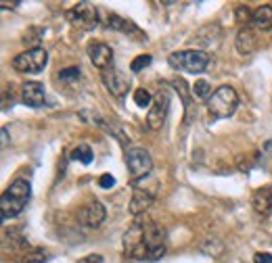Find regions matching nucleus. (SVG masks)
Returning a JSON list of instances; mask_svg holds the SVG:
<instances>
[{
    "mask_svg": "<svg viewBox=\"0 0 272 263\" xmlns=\"http://www.w3.org/2000/svg\"><path fill=\"white\" fill-rule=\"evenodd\" d=\"M31 197V186L27 180L19 178V180H15L7 190H5V195L0 197V211H3V219H11V217H17L19 215L27 201Z\"/></svg>",
    "mask_w": 272,
    "mask_h": 263,
    "instance_id": "obj_1",
    "label": "nucleus"
},
{
    "mask_svg": "<svg viewBox=\"0 0 272 263\" xmlns=\"http://www.w3.org/2000/svg\"><path fill=\"white\" fill-rule=\"evenodd\" d=\"M236 104H239V94L232 86H220L214 90L212 98L208 100V111H210V119H224L230 117L236 111Z\"/></svg>",
    "mask_w": 272,
    "mask_h": 263,
    "instance_id": "obj_2",
    "label": "nucleus"
},
{
    "mask_svg": "<svg viewBox=\"0 0 272 263\" xmlns=\"http://www.w3.org/2000/svg\"><path fill=\"white\" fill-rule=\"evenodd\" d=\"M169 67L178 69V71H189V73H203L210 65L208 52L203 50H178L167 57Z\"/></svg>",
    "mask_w": 272,
    "mask_h": 263,
    "instance_id": "obj_3",
    "label": "nucleus"
},
{
    "mask_svg": "<svg viewBox=\"0 0 272 263\" xmlns=\"http://www.w3.org/2000/svg\"><path fill=\"white\" fill-rule=\"evenodd\" d=\"M145 223L147 221H134L128 232L124 234V257L126 259H147V249H145Z\"/></svg>",
    "mask_w": 272,
    "mask_h": 263,
    "instance_id": "obj_4",
    "label": "nucleus"
},
{
    "mask_svg": "<svg viewBox=\"0 0 272 263\" xmlns=\"http://www.w3.org/2000/svg\"><path fill=\"white\" fill-rule=\"evenodd\" d=\"M48 63V52L44 48H29L13 59V69L19 73H40Z\"/></svg>",
    "mask_w": 272,
    "mask_h": 263,
    "instance_id": "obj_5",
    "label": "nucleus"
},
{
    "mask_svg": "<svg viewBox=\"0 0 272 263\" xmlns=\"http://www.w3.org/2000/svg\"><path fill=\"white\" fill-rule=\"evenodd\" d=\"M126 165L130 169V175L134 180H143L153 169V159L147 148L141 146H130L126 151Z\"/></svg>",
    "mask_w": 272,
    "mask_h": 263,
    "instance_id": "obj_6",
    "label": "nucleus"
},
{
    "mask_svg": "<svg viewBox=\"0 0 272 263\" xmlns=\"http://www.w3.org/2000/svg\"><path fill=\"white\" fill-rule=\"evenodd\" d=\"M145 249L147 261H157L165 253V230L149 219L145 223Z\"/></svg>",
    "mask_w": 272,
    "mask_h": 263,
    "instance_id": "obj_7",
    "label": "nucleus"
},
{
    "mask_svg": "<svg viewBox=\"0 0 272 263\" xmlns=\"http://www.w3.org/2000/svg\"><path fill=\"white\" fill-rule=\"evenodd\" d=\"M67 19H70L72 25L90 31L98 25V9L92 7L90 3H80L67 13Z\"/></svg>",
    "mask_w": 272,
    "mask_h": 263,
    "instance_id": "obj_8",
    "label": "nucleus"
},
{
    "mask_svg": "<svg viewBox=\"0 0 272 263\" xmlns=\"http://www.w3.org/2000/svg\"><path fill=\"white\" fill-rule=\"evenodd\" d=\"M167 111H169V92L161 88V90L155 94V100H153L151 109L147 113V126L151 130H161L163 124H165Z\"/></svg>",
    "mask_w": 272,
    "mask_h": 263,
    "instance_id": "obj_9",
    "label": "nucleus"
},
{
    "mask_svg": "<svg viewBox=\"0 0 272 263\" xmlns=\"http://www.w3.org/2000/svg\"><path fill=\"white\" fill-rule=\"evenodd\" d=\"M103 84L113 96H124L130 90V78L117 67H109L103 71Z\"/></svg>",
    "mask_w": 272,
    "mask_h": 263,
    "instance_id": "obj_10",
    "label": "nucleus"
},
{
    "mask_svg": "<svg viewBox=\"0 0 272 263\" xmlns=\"http://www.w3.org/2000/svg\"><path fill=\"white\" fill-rule=\"evenodd\" d=\"M86 52H88L90 63H92L96 69H100V71H105V69L113 67V50H111L105 42H98V40L88 42Z\"/></svg>",
    "mask_w": 272,
    "mask_h": 263,
    "instance_id": "obj_11",
    "label": "nucleus"
},
{
    "mask_svg": "<svg viewBox=\"0 0 272 263\" xmlns=\"http://www.w3.org/2000/svg\"><path fill=\"white\" fill-rule=\"evenodd\" d=\"M105 207L100 205L98 201H90L88 205H84L78 213V221L86 228H96L105 221Z\"/></svg>",
    "mask_w": 272,
    "mask_h": 263,
    "instance_id": "obj_12",
    "label": "nucleus"
},
{
    "mask_svg": "<svg viewBox=\"0 0 272 263\" xmlns=\"http://www.w3.org/2000/svg\"><path fill=\"white\" fill-rule=\"evenodd\" d=\"M21 100L27 104V107H33L38 109L44 104L46 100V90L40 82H25L21 86Z\"/></svg>",
    "mask_w": 272,
    "mask_h": 263,
    "instance_id": "obj_13",
    "label": "nucleus"
},
{
    "mask_svg": "<svg viewBox=\"0 0 272 263\" xmlns=\"http://www.w3.org/2000/svg\"><path fill=\"white\" fill-rule=\"evenodd\" d=\"M153 199H155V190H143L141 186H134V195L130 201V213L132 215H141L151 207Z\"/></svg>",
    "mask_w": 272,
    "mask_h": 263,
    "instance_id": "obj_14",
    "label": "nucleus"
},
{
    "mask_svg": "<svg viewBox=\"0 0 272 263\" xmlns=\"http://www.w3.org/2000/svg\"><path fill=\"white\" fill-rule=\"evenodd\" d=\"M234 46H236V52H239V55L249 57V55H253V52L258 50V38L253 36V31L249 27H241L239 33H236Z\"/></svg>",
    "mask_w": 272,
    "mask_h": 263,
    "instance_id": "obj_15",
    "label": "nucleus"
},
{
    "mask_svg": "<svg viewBox=\"0 0 272 263\" xmlns=\"http://www.w3.org/2000/svg\"><path fill=\"white\" fill-rule=\"evenodd\" d=\"M253 209L260 213V215H268L272 211V195H270V188H258L253 192Z\"/></svg>",
    "mask_w": 272,
    "mask_h": 263,
    "instance_id": "obj_16",
    "label": "nucleus"
},
{
    "mask_svg": "<svg viewBox=\"0 0 272 263\" xmlns=\"http://www.w3.org/2000/svg\"><path fill=\"white\" fill-rule=\"evenodd\" d=\"M251 23L256 25L260 31H270V29H272V7L264 5V7H260V9L253 11Z\"/></svg>",
    "mask_w": 272,
    "mask_h": 263,
    "instance_id": "obj_17",
    "label": "nucleus"
},
{
    "mask_svg": "<svg viewBox=\"0 0 272 263\" xmlns=\"http://www.w3.org/2000/svg\"><path fill=\"white\" fill-rule=\"evenodd\" d=\"M111 29H117V31H124V33H136L139 31V27H136L132 21L128 19H122L120 15H115V13H109L107 15V21H105Z\"/></svg>",
    "mask_w": 272,
    "mask_h": 263,
    "instance_id": "obj_18",
    "label": "nucleus"
},
{
    "mask_svg": "<svg viewBox=\"0 0 272 263\" xmlns=\"http://www.w3.org/2000/svg\"><path fill=\"white\" fill-rule=\"evenodd\" d=\"M212 86L206 82V80H197L195 82V86H193V98L195 100H199V102H203V100H210L212 98Z\"/></svg>",
    "mask_w": 272,
    "mask_h": 263,
    "instance_id": "obj_19",
    "label": "nucleus"
},
{
    "mask_svg": "<svg viewBox=\"0 0 272 263\" xmlns=\"http://www.w3.org/2000/svg\"><path fill=\"white\" fill-rule=\"evenodd\" d=\"M72 161H80L84 165L92 163V148H90V144H78L72 151Z\"/></svg>",
    "mask_w": 272,
    "mask_h": 263,
    "instance_id": "obj_20",
    "label": "nucleus"
},
{
    "mask_svg": "<svg viewBox=\"0 0 272 263\" xmlns=\"http://www.w3.org/2000/svg\"><path fill=\"white\" fill-rule=\"evenodd\" d=\"M153 100H155V96H153L147 88H139V90L134 92V102H136V107H141V109L151 107Z\"/></svg>",
    "mask_w": 272,
    "mask_h": 263,
    "instance_id": "obj_21",
    "label": "nucleus"
},
{
    "mask_svg": "<svg viewBox=\"0 0 272 263\" xmlns=\"http://www.w3.org/2000/svg\"><path fill=\"white\" fill-rule=\"evenodd\" d=\"M172 86L176 88V90L180 92V96H182V102H184V107H189V102H191V94H193V90L189 86H186V82L182 80V78H178V80H174L172 82Z\"/></svg>",
    "mask_w": 272,
    "mask_h": 263,
    "instance_id": "obj_22",
    "label": "nucleus"
},
{
    "mask_svg": "<svg viewBox=\"0 0 272 263\" xmlns=\"http://www.w3.org/2000/svg\"><path fill=\"white\" fill-rule=\"evenodd\" d=\"M17 263H46V253L44 251H31V253L23 255Z\"/></svg>",
    "mask_w": 272,
    "mask_h": 263,
    "instance_id": "obj_23",
    "label": "nucleus"
},
{
    "mask_svg": "<svg viewBox=\"0 0 272 263\" xmlns=\"http://www.w3.org/2000/svg\"><path fill=\"white\" fill-rule=\"evenodd\" d=\"M151 61H153V57H151V55H141V57H136V59L132 61L130 69H132L134 73H139V71H143L145 67H149V65H151Z\"/></svg>",
    "mask_w": 272,
    "mask_h": 263,
    "instance_id": "obj_24",
    "label": "nucleus"
},
{
    "mask_svg": "<svg viewBox=\"0 0 272 263\" xmlns=\"http://www.w3.org/2000/svg\"><path fill=\"white\" fill-rule=\"evenodd\" d=\"M80 78V67H67L59 71V80L61 82H74Z\"/></svg>",
    "mask_w": 272,
    "mask_h": 263,
    "instance_id": "obj_25",
    "label": "nucleus"
},
{
    "mask_svg": "<svg viewBox=\"0 0 272 263\" xmlns=\"http://www.w3.org/2000/svg\"><path fill=\"white\" fill-rule=\"evenodd\" d=\"M251 19H253V13H249L247 7H239V9H236V21H239V23H245V27H247V23Z\"/></svg>",
    "mask_w": 272,
    "mask_h": 263,
    "instance_id": "obj_26",
    "label": "nucleus"
},
{
    "mask_svg": "<svg viewBox=\"0 0 272 263\" xmlns=\"http://www.w3.org/2000/svg\"><path fill=\"white\" fill-rule=\"evenodd\" d=\"M98 186H100V188H113V186H115V178H113L111 173H103V175L98 178Z\"/></svg>",
    "mask_w": 272,
    "mask_h": 263,
    "instance_id": "obj_27",
    "label": "nucleus"
},
{
    "mask_svg": "<svg viewBox=\"0 0 272 263\" xmlns=\"http://www.w3.org/2000/svg\"><path fill=\"white\" fill-rule=\"evenodd\" d=\"M253 263H272V253H256Z\"/></svg>",
    "mask_w": 272,
    "mask_h": 263,
    "instance_id": "obj_28",
    "label": "nucleus"
},
{
    "mask_svg": "<svg viewBox=\"0 0 272 263\" xmlns=\"http://www.w3.org/2000/svg\"><path fill=\"white\" fill-rule=\"evenodd\" d=\"M78 263H103V257L100 255H86V257H82Z\"/></svg>",
    "mask_w": 272,
    "mask_h": 263,
    "instance_id": "obj_29",
    "label": "nucleus"
},
{
    "mask_svg": "<svg viewBox=\"0 0 272 263\" xmlns=\"http://www.w3.org/2000/svg\"><path fill=\"white\" fill-rule=\"evenodd\" d=\"M0 7H3V9H15V7H19V3H17V0H11V3H9V0H3Z\"/></svg>",
    "mask_w": 272,
    "mask_h": 263,
    "instance_id": "obj_30",
    "label": "nucleus"
},
{
    "mask_svg": "<svg viewBox=\"0 0 272 263\" xmlns=\"http://www.w3.org/2000/svg\"><path fill=\"white\" fill-rule=\"evenodd\" d=\"M262 151H264L268 157H272V140H266V142L262 144Z\"/></svg>",
    "mask_w": 272,
    "mask_h": 263,
    "instance_id": "obj_31",
    "label": "nucleus"
},
{
    "mask_svg": "<svg viewBox=\"0 0 272 263\" xmlns=\"http://www.w3.org/2000/svg\"><path fill=\"white\" fill-rule=\"evenodd\" d=\"M3 142H5V146L9 144V138H7V130H3Z\"/></svg>",
    "mask_w": 272,
    "mask_h": 263,
    "instance_id": "obj_32",
    "label": "nucleus"
},
{
    "mask_svg": "<svg viewBox=\"0 0 272 263\" xmlns=\"http://www.w3.org/2000/svg\"><path fill=\"white\" fill-rule=\"evenodd\" d=\"M268 188H270V195H272V184H270V186H268Z\"/></svg>",
    "mask_w": 272,
    "mask_h": 263,
    "instance_id": "obj_33",
    "label": "nucleus"
}]
</instances>
